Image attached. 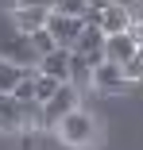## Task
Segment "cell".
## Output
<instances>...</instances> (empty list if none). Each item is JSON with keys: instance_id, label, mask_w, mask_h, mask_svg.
<instances>
[{"instance_id": "obj_13", "label": "cell", "mask_w": 143, "mask_h": 150, "mask_svg": "<svg viewBox=\"0 0 143 150\" xmlns=\"http://www.w3.org/2000/svg\"><path fill=\"white\" fill-rule=\"evenodd\" d=\"M27 42H31V54H35V58H43V54H50V50H58V42L50 39L46 27H43V31H35V35H27Z\"/></svg>"}, {"instance_id": "obj_10", "label": "cell", "mask_w": 143, "mask_h": 150, "mask_svg": "<svg viewBox=\"0 0 143 150\" xmlns=\"http://www.w3.org/2000/svg\"><path fill=\"white\" fill-rule=\"evenodd\" d=\"M128 27H132V12L128 8H116V4L104 8V16H101V31L104 35H124Z\"/></svg>"}, {"instance_id": "obj_2", "label": "cell", "mask_w": 143, "mask_h": 150, "mask_svg": "<svg viewBox=\"0 0 143 150\" xmlns=\"http://www.w3.org/2000/svg\"><path fill=\"white\" fill-rule=\"evenodd\" d=\"M77 104H81V88H74L70 81H62V85H58V93H54V96L43 104V123L54 127V123H58L62 115H70Z\"/></svg>"}, {"instance_id": "obj_1", "label": "cell", "mask_w": 143, "mask_h": 150, "mask_svg": "<svg viewBox=\"0 0 143 150\" xmlns=\"http://www.w3.org/2000/svg\"><path fill=\"white\" fill-rule=\"evenodd\" d=\"M54 135H58L62 146H74V150H85V146H93L101 127H97V119L85 112V108H74L70 115H62L58 123H54Z\"/></svg>"}, {"instance_id": "obj_6", "label": "cell", "mask_w": 143, "mask_h": 150, "mask_svg": "<svg viewBox=\"0 0 143 150\" xmlns=\"http://www.w3.org/2000/svg\"><path fill=\"white\" fill-rule=\"evenodd\" d=\"M0 135H23V108L12 93H0Z\"/></svg>"}, {"instance_id": "obj_4", "label": "cell", "mask_w": 143, "mask_h": 150, "mask_svg": "<svg viewBox=\"0 0 143 150\" xmlns=\"http://www.w3.org/2000/svg\"><path fill=\"white\" fill-rule=\"evenodd\" d=\"M74 54H81L85 62L97 69L104 62V31H101V27H85V31L77 35V42H74Z\"/></svg>"}, {"instance_id": "obj_18", "label": "cell", "mask_w": 143, "mask_h": 150, "mask_svg": "<svg viewBox=\"0 0 143 150\" xmlns=\"http://www.w3.org/2000/svg\"><path fill=\"white\" fill-rule=\"evenodd\" d=\"M16 4H27V8H46V12H54V8H58V0H16Z\"/></svg>"}, {"instance_id": "obj_12", "label": "cell", "mask_w": 143, "mask_h": 150, "mask_svg": "<svg viewBox=\"0 0 143 150\" xmlns=\"http://www.w3.org/2000/svg\"><path fill=\"white\" fill-rule=\"evenodd\" d=\"M70 85H74V88L93 85V66L85 62L81 54H74V50H70Z\"/></svg>"}, {"instance_id": "obj_11", "label": "cell", "mask_w": 143, "mask_h": 150, "mask_svg": "<svg viewBox=\"0 0 143 150\" xmlns=\"http://www.w3.org/2000/svg\"><path fill=\"white\" fill-rule=\"evenodd\" d=\"M23 77H27V66H19V62H12V58L0 54V93H12Z\"/></svg>"}, {"instance_id": "obj_14", "label": "cell", "mask_w": 143, "mask_h": 150, "mask_svg": "<svg viewBox=\"0 0 143 150\" xmlns=\"http://www.w3.org/2000/svg\"><path fill=\"white\" fill-rule=\"evenodd\" d=\"M58 85H62V81H54V77L39 73V77H35V100H39V104H46L54 93H58Z\"/></svg>"}, {"instance_id": "obj_21", "label": "cell", "mask_w": 143, "mask_h": 150, "mask_svg": "<svg viewBox=\"0 0 143 150\" xmlns=\"http://www.w3.org/2000/svg\"><path fill=\"white\" fill-rule=\"evenodd\" d=\"M139 58H143V42H139Z\"/></svg>"}, {"instance_id": "obj_15", "label": "cell", "mask_w": 143, "mask_h": 150, "mask_svg": "<svg viewBox=\"0 0 143 150\" xmlns=\"http://www.w3.org/2000/svg\"><path fill=\"white\" fill-rule=\"evenodd\" d=\"M58 16H74V19H81L85 12H89V0H58V8H54Z\"/></svg>"}, {"instance_id": "obj_17", "label": "cell", "mask_w": 143, "mask_h": 150, "mask_svg": "<svg viewBox=\"0 0 143 150\" xmlns=\"http://www.w3.org/2000/svg\"><path fill=\"white\" fill-rule=\"evenodd\" d=\"M128 35H132L135 42H143V16H135V12H132V27H128Z\"/></svg>"}, {"instance_id": "obj_7", "label": "cell", "mask_w": 143, "mask_h": 150, "mask_svg": "<svg viewBox=\"0 0 143 150\" xmlns=\"http://www.w3.org/2000/svg\"><path fill=\"white\" fill-rule=\"evenodd\" d=\"M139 54V42L124 31V35H104V62H116V66H124L128 58H135Z\"/></svg>"}, {"instance_id": "obj_9", "label": "cell", "mask_w": 143, "mask_h": 150, "mask_svg": "<svg viewBox=\"0 0 143 150\" xmlns=\"http://www.w3.org/2000/svg\"><path fill=\"white\" fill-rule=\"evenodd\" d=\"M39 73H46V77H54V81H70V50L58 46V50L43 54V58H39Z\"/></svg>"}, {"instance_id": "obj_3", "label": "cell", "mask_w": 143, "mask_h": 150, "mask_svg": "<svg viewBox=\"0 0 143 150\" xmlns=\"http://www.w3.org/2000/svg\"><path fill=\"white\" fill-rule=\"evenodd\" d=\"M46 31H50V39L58 42V46L74 50L77 35L85 31V23H81V19H74V16H58V12H50V19H46Z\"/></svg>"}, {"instance_id": "obj_8", "label": "cell", "mask_w": 143, "mask_h": 150, "mask_svg": "<svg viewBox=\"0 0 143 150\" xmlns=\"http://www.w3.org/2000/svg\"><path fill=\"white\" fill-rule=\"evenodd\" d=\"M93 88H101V93H120V88H128V77L116 62H101L93 69Z\"/></svg>"}, {"instance_id": "obj_19", "label": "cell", "mask_w": 143, "mask_h": 150, "mask_svg": "<svg viewBox=\"0 0 143 150\" xmlns=\"http://www.w3.org/2000/svg\"><path fill=\"white\" fill-rule=\"evenodd\" d=\"M112 4H116V8H128V12H135V4H139V0H112Z\"/></svg>"}, {"instance_id": "obj_5", "label": "cell", "mask_w": 143, "mask_h": 150, "mask_svg": "<svg viewBox=\"0 0 143 150\" xmlns=\"http://www.w3.org/2000/svg\"><path fill=\"white\" fill-rule=\"evenodd\" d=\"M46 19H50L46 8H27V4H16V8H12V27H16L23 39H27V35H35V31H43Z\"/></svg>"}, {"instance_id": "obj_16", "label": "cell", "mask_w": 143, "mask_h": 150, "mask_svg": "<svg viewBox=\"0 0 143 150\" xmlns=\"http://www.w3.org/2000/svg\"><path fill=\"white\" fill-rule=\"evenodd\" d=\"M120 69H124L128 85H132V81H143V58H139V54H135V58H128V62H124Z\"/></svg>"}, {"instance_id": "obj_20", "label": "cell", "mask_w": 143, "mask_h": 150, "mask_svg": "<svg viewBox=\"0 0 143 150\" xmlns=\"http://www.w3.org/2000/svg\"><path fill=\"white\" fill-rule=\"evenodd\" d=\"M112 0H89V8H108Z\"/></svg>"}]
</instances>
